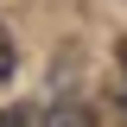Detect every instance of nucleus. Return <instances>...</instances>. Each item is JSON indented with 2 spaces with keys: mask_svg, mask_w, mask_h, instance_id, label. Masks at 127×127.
I'll list each match as a JSON object with an SVG mask.
<instances>
[{
  "mask_svg": "<svg viewBox=\"0 0 127 127\" xmlns=\"http://www.w3.org/2000/svg\"><path fill=\"white\" fill-rule=\"evenodd\" d=\"M114 121H121V127H127V95H121V102H114Z\"/></svg>",
  "mask_w": 127,
  "mask_h": 127,
  "instance_id": "4",
  "label": "nucleus"
},
{
  "mask_svg": "<svg viewBox=\"0 0 127 127\" xmlns=\"http://www.w3.org/2000/svg\"><path fill=\"white\" fill-rule=\"evenodd\" d=\"M13 64H19V51H13V38H6V26H0V76H13Z\"/></svg>",
  "mask_w": 127,
  "mask_h": 127,
  "instance_id": "2",
  "label": "nucleus"
},
{
  "mask_svg": "<svg viewBox=\"0 0 127 127\" xmlns=\"http://www.w3.org/2000/svg\"><path fill=\"white\" fill-rule=\"evenodd\" d=\"M0 127H26V114L19 108H0Z\"/></svg>",
  "mask_w": 127,
  "mask_h": 127,
  "instance_id": "3",
  "label": "nucleus"
},
{
  "mask_svg": "<svg viewBox=\"0 0 127 127\" xmlns=\"http://www.w3.org/2000/svg\"><path fill=\"white\" fill-rule=\"evenodd\" d=\"M51 127H102V121H95V108H76V102H64V108L51 114Z\"/></svg>",
  "mask_w": 127,
  "mask_h": 127,
  "instance_id": "1",
  "label": "nucleus"
},
{
  "mask_svg": "<svg viewBox=\"0 0 127 127\" xmlns=\"http://www.w3.org/2000/svg\"><path fill=\"white\" fill-rule=\"evenodd\" d=\"M114 57H121V70H127V38H121V45H114Z\"/></svg>",
  "mask_w": 127,
  "mask_h": 127,
  "instance_id": "5",
  "label": "nucleus"
}]
</instances>
